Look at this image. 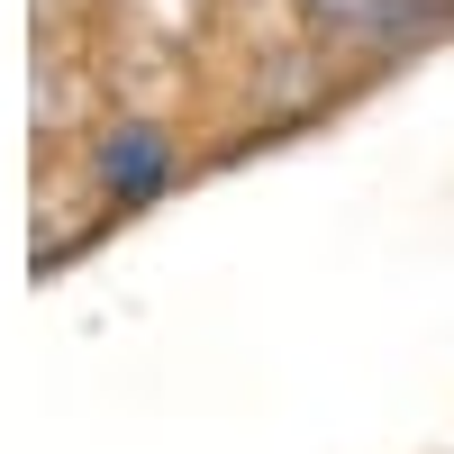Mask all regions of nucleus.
Returning a JSON list of instances; mask_svg holds the SVG:
<instances>
[{
    "instance_id": "obj_1",
    "label": "nucleus",
    "mask_w": 454,
    "mask_h": 454,
    "mask_svg": "<svg viewBox=\"0 0 454 454\" xmlns=\"http://www.w3.org/2000/svg\"><path fill=\"white\" fill-rule=\"evenodd\" d=\"M164 182H173V145L155 128H109L100 137V192H109V209H145Z\"/></svg>"
},
{
    "instance_id": "obj_2",
    "label": "nucleus",
    "mask_w": 454,
    "mask_h": 454,
    "mask_svg": "<svg viewBox=\"0 0 454 454\" xmlns=\"http://www.w3.org/2000/svg\"><path fill=\"white\" fill-rule=\"evenodd\" d=\"M309 19L346 27V36H419V27L454 19V0H309Z\"/></svg>"
},
{
    "instance_id": "obj_3",
    "label": "nucleus",
    "mask_w": 454,
    "mask_h": 454,
    "mask_svg": "<svg viewBox=\"0 0 454 454\" xmlns=\"http://www.w3.org/2000/svg\"><path fill=\"white\" fill-rule=\"evenodd\" d=\"M119 19L137 36H155V46H182V36L209 19V0H119Z\"/></svg>"
}]
</instances>
